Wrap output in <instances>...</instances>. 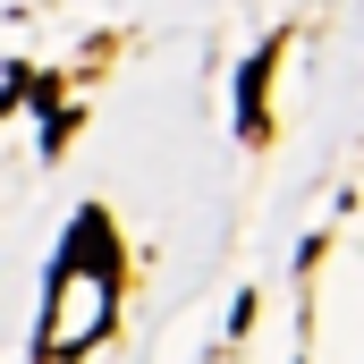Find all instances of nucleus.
I'll return each mask as SVG.
<instances>
[{"label": "nucleus", "instance_id": "obj_1", "mask_svg": "<svg viewBox=\"0 0 364 364\" xmlns=\"http://www.w3.org/2000/svg\"><path fill=\"white\" fill-rule=\"evenodd\" d=\"M272 60H279V34L263 43V51H255V60H246V68H237V136H246V144H263V136H272V119H263V85H272Z\"/></svg>", "mask_w": 364, "mask_h": 364}]
</instances>
